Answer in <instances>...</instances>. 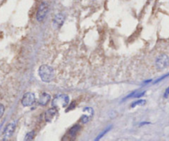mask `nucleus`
<instances>
[{"mask_svg": "<svg viewBox=\"0 0 169 141\" xmlns=\"http://www.w3.org/2000/svg\"><path fill=\"white\" fill-rule=\"evenodd\" d=\"M40 78L44 82H51L54 79V70L52 66L48 65H42L38 70Z\"/></svg>", "mask_w": 169, "mask_h": 141, "instance_id": "1", "label": "nucleus"}, {"mask_svg": "<svg viewBox=\"0 0 169 141\" xmlns=\"http://www.w3.org/2000/svg\"><path fill=\"white\" fill-rule=\"evenodd\" d=\"M69 97L66 95H59L57 96L53 99L52 104H53V107L57 108V110H59L60 108L65 107L68 104H69Z\"/></svg>", "mask_w": 169, "mask_h": 141, "instance_id": "2", "label": "nucleus"}, {"mask_svg": "<svg viewBox=\"0 0 169 141\" xmlns=\"http://www.w3.org/2000/svg\"><path fill=\"white\" fill-rule=\"evenodd\" d=\"M48 10H49V6L46 2H42L38 7L37 9V13H36V20L38 22H42L46 18V16L48 13Z\"/></svg>", "mask_w": 169, "mask_h": 141, "instance_id": "3", "label": "nucleus"}, {"mask_svg": "<svg viewBox=\"0 0 169 141\" xmlns=\"http://www.w3.org/2000/svg\"><path fill=\"white\" fill-rule=\"evenodd\" d=\"M155 65L158 70H163L169 66V58L166 54H162L158 57L155 62Z\"/></svg>", "mask_w": 169, "mask_h": 141, "instance_id": "4", "label": "nucleus"}, {"mask_svg": "<svg viewBox=\"0 0 169 141\" xmlns=\"http://www.w3.org/2000/svg\"><path fill=\"white\" fill-rule=\"evenodd\" d=\"M35 100H36L35 95L32 92H27L26 94H24L23 97L22 99V104L25 107H27V106H31L32 105H33Z\"/></svg>", "mask_w": 169, "mask_h": 141, "instance_id": "5", "label": "nucleus"}, {"mask_svg": "<svg viewBox=\"0 0 169 141\" xmlns=\"http://www.w3.org/2000/svg\"><path fill=\"white\" fill-rule=\"evenodd\" d=\"M16 129V124L14 122L9 123L8 126H6L4 130H3V137L4 139L10 138L14 133V130Z\"/></svg>", "mask_w": 169, "mask_h": 141, "instance_id": "6", "label": "nucleus"}, {"mask_svg": "<svg viewBox=\"0 0 169 141\" xmlns=\"http://www.w3.org/2000/svg\"><path fill=\"white\" fill-rule=\"evenodd\" d=\"M65 22V16L61 13H58L55 16L54 20H53V26L55 28H59L62 26Z\"/></svg>", "mask_w": 169, "mask_h": 141, "instance_id": "7", "label": "nucleus"}, {"mask_svg": "<svg viewBox=\"0 0 169 141\" xmlns=\"http://www.w3.org/2000/svg\"><path fill=\"white\" fill-rule=\"evenodd\" d=\"M57 109L55 107H52V109H49V110H47L46 114H45V117H46V120H47V122H51L52 121V118L57 115Z\"/></svg>", "mask_w": 169, "mask_h": 141, "instance_id": "8", "label": "nucleus"}, {"mask_svg": "<svg viewBox=\"0 0 169 141\" xmlns=\"http://www.w3.org/2000/svg\"><path fill=\"white\" fill-rule=\"evenodd\" d=\"M51 100V96L47 93H42L41 96L39 97V100H38V103H39L41 105H47V103L50 101Z\"/></svg>", "mask_w": 169, "mask_h": 141, "instance_id": "9", "label": "nucleus"}, {"mask_svg": "<svg viewBox=\"0 0 169 141\" xmlns=\"http://www.w3.org/2000/svg\"><path fill=\"white\" fill-rule=\"evenodd\" d=\"M79 129H80V127H79L78 126H73L72 128L70 130V131H69V134H70V136L76 135V134L78 133Z\"/></svg>", "mask_w": 169, "mask_h": 141, "instance_id": "10", "label": "nucleus"}, {"mask_svg": "<svg viewBox=\"0 0 169 141\" xmlns=\"http://www.w3.org/2000/svg\"><path fill=\"white\" fill-rule=\"evenodd\" d=\"M34 136H35V132L31 131V132L27 134L26 137H25V140H32V139H33Z\"/></svg>", "mask_w": 169, "mask_h": 141, "instance_id": "11", "label": "nucleus"}, {"mask_svg": "<svg viewBox=\"0 0 169 141\" xmlns=\"http://www.w3.org/2000/svg\"><path fill=\"white\" fill-rule=\"evenodd\" d=\"M90 118H91V115H82L81 118V121L82 123H86V122H88L89 120H90Z\"/></svg>", "mask_w": 169, "mask_h": 141, "instance_id": "12", "label": "nucleus"}, {"mask_svg": "<svg viewBox=\"0 0 169 141\" xmlns=\"http://www.w3.org/2000/svg\"><path fill=\"white\" fill-rule=\"evenodd\" d=\"M146 103L145 100H138V101H136L134 102L132 105H131V107H134V106H136V105H144Z\"/></svg>", "mask_w": 169, "mask_h": 141, "instance_id": "13", "label": "nucleus"}, {"mask_svg": "<svg viewBox=\"0 0 169 141\" xmlns=\"http://www.w3.org/2000/svg\"><path fill=\"white\" fill-rule=\"evenodd\" d=\"M4 110H5V108H4V105L2 104H0V119L2 118V116L4 114Z\"/></svg>", "mask_w": 169, "mask_h": 141, "instance_id": "14", "label": "nucleus"}, {"mask_svg": "<svg viewBox=\"0 0 169 141\" xmlns=\"http://www.w3.org/2000/svg\"><path fill=\"white\" fill-rule=\"evenodd\" d=\"M168 96H169V87L166 90V92H165V93H164V97H165V98H167Z\"/></svg>", "mask_w": 169, "mask_h": 141, "instance_id": "15", "label": "nucleus"}]
</instances>
